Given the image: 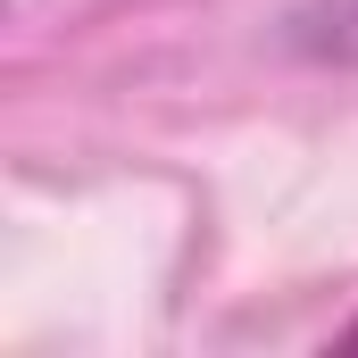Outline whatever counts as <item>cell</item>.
I'll return each mask as SVG.
<instances>
[{
	"label": "cell",
	"instance_id": "cell-1",
	"mask_svg": "<svg viewBox=\"0 0 358 358\" xmlns=\"http://www.w3.org/2000/svg\"><path fill=\"white\" fill-rule=\"evenodd\" d=\"M292 50L358 67V0H308V8H292Z\"/></svg>",
	"mask_w": 358,
	"mask_h": 358
},
{
	"label": "cell",
	"instance_id": "cell-2",
	"mask_svg": "<svg viewBox=\"0 0 358 358\" xmlns=\"http://www.w3.org/2000/svg\"><path fill=\"white\" fill-rule=\"evenodd\" d=\"M334 342H342V350H358V317H350V325H342V334H334Z\"/></svg>",
	"mask_w": 358,
	"mask_h": 358
}]
</instances>
